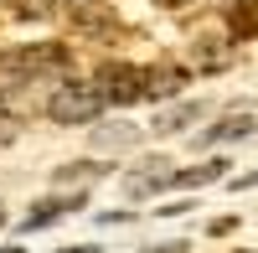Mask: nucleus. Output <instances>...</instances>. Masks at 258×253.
I'll return each instance as SVG.
<instances>
[{
  "label": "nucleus",
  "instance_id": "nucleus-1",
  "mask_svg": "<svg viewBox=\"0 0 258 253\" xmlns=\"http://www.w3.org/2000/svg\"><path fill=\"white\" fill-rule=\"evenodd\" d=\"M68 68V52L62 47H16V52H0V88H21L41 73H57Z\"/></svg>",
  "mask_w": 258,
  "mask_h": 253
},
{
  "label": "nucleus",
  "instance_id": "nucleus-2",
  "mask_svg": "<svg viewBox=\"0 0 258 253\" xmlns=\"http://www.w3.org/2000/svg\"><path fill=\"white\" fill-rule=\"evenodd\" d=\"M103 88L98 83H62V88L47 98V119H57V124H88V119H98L103 114Z\"/></svg>",
  "mask_w": 258,
  "mask_h": 253
},
{
  "label": "nucleus",
  "instance_id": "nucleus-3",
  "mask_svg": "<svg viewBox=\"0 0 258 253\" xmlns=\"http://www.w3.org/2000/svg\"><path fill=\"white\" fill-rule=\"evenodd\" d=\"M98 88H103L109 103H140V98H145V68L103 62V68H98Z\"/></svg>",
  "mask_w": 258,
  "mask_h": 253
},
{
  "label": "nucleus",
  "instance_id": "nucleus-4",
  "mask_svg": "<svg viewBox=\"0 0 258 253\" xmlns=\"http://www.w3.org/2000/svg\"><path fill=\"white\" fill-rule=\"evenodd\" d=\"M165 186H176V165H170L165 155H145L135 171L124 176V192L129 197H155V192H165Z\"/></svg>",
  "mask_w": 258,
  "mask_h": 253
},
{
  "label": "nucleus",
  "instance_id": "nucleus-5",
  "mask_svg": "<svg viewBox=\"0 0 258 253\" xmlns=\"http://www.w3.org/2000/svg\"><path fill=\"white\" fill-rule=\"evenodd\" d=\"M73 207H83V192H68V197H47V202H36L31 212L21 217V227H26V233H31V227H52L57 217H68Z\"/></svg>",
  "mask_w": 258,
  "mask_h": 253
},
{
  "label": "nucleus",
  "instance_id": "nucleus-6",
  "mask_svg": "<svg viewBox=\"0 0 258 253\" xmlns=\"http://www.w3.org/2000/svg\"><path fill=\"white\" fill-rule=\"evenodd\" d=\"M176 88H186V68H176V62L170 68H145V93L150 98H170Z\"/></svg>",
  "mask_w": 258,
  "mask_h": 253
},
{
  "label": "nucleus",
  "instance_id": "nucleus-7",
  "mask_svg": "<svg viewBox=\"0 0 258 253\" xmlns=\"http://www.w3.org/2000/svg\"><path fill=\"white\" fill-rule=\"evenodd\" d=\"M202 114H207V103H176V109L155 114V130H160V135H181V130H191Z\"/></svg>",
  "mask_w": 258,
  "mask_h": 253
},
{
  "label": "nucleus",
  "instance_id": "nucleus-8",
  "mask_svg": "<svg viewBox=\"0 0 258 253\" xmlns=\"http://www.w3.org/2000/svg\"><path fill=\"white\" fill-rule=\"evenodd\" d=\"M253 130H258V119H253V114H227L217 130H207L202 140H207V145H217V140H248Z\"/></svg>",
  "mask_w": 258,
  "mask_h": 253
},
{
  "label": "nucleus",
  "instance_id": "nucleus-9",
  "mask_svg": "<svg viewBox=\"0 0 258 253\" xmlns=\"http://www.w3.org/2000/svg\"><path fill=\"white\" fill-rule=\"evenodd\" d=\"M98 176H103V165L73 160V165H62V171H57V186H88V181H98Z\"/></svg>",
  "mask_w": 258,
  "mask_h": 253
},
{
  "label": "nucleus",
  "instance_id": "nucleus-10",
  "mask_svg": "<svg viewBox=\"0 0 258 253\" xmlns=\"http://www.w3.org/2000/svg\"><path fill=\"white\" fill-rule=\"evenodd\" d=\"M135 140H140L135 124H103L98 130V150H119V145H135Z\"/></svg>",
  "mask_w": 258,
  "mask_h": 253
},
{
  "label": "nucleus",
  "instance_id": "nucleus-11",
  "mask_svg": "<svg viewBox=\"0 0 258 253\" xmlns=\"http://www.w3.org/2000/svg\"><path fill=\"white\" fill-rule=\"evenodd\" d=\"M227 171L222 160H207V165H197V171H176V186H207V181H217Z\"/></svg>",
  "mask_w": 258,
  "mask_h": 253
},
{
  "label": "nucleus",
  "instance_id": "nucleus-12",
  "mask_svg": "<svg viewBox=\"0 0 258 253\" xmlns=\"http://www.w3.org/2000/svg\"><path fill=\"white\" fill-rule=\"evenodd\" d=\"M232 31H258V0H238L232 6Z\"/></svg>",
  "mask_w": 258,
  "mask_h": 253
},
{
  "label": "nucleus",
  "instance_id": "nucleus-13",
  "mask_svg": "<svg viewBox=\"0 0 258 253\" xmlns=\"http://www.w3.org/2000/svg\"><path fill=\"white\" fill-rule=\"evenodd\" d=\"M145 253H191L186 243H155V248H145Z\"/></svg>",
  "mask_w": 258,
  "mask_h": 253
},
{
  "label": "nucleus",
  "instance_id": "nucleus-14",
  "mask_svg": "<svg viewBox=\"0 0 258 253\" xmlns=\"http://www.w3.org/2000/svg\"><path fill=\"white\" fill-rule=\"evenodd\" d=\"M57 253H98L93 243H73V248H57Z\"/></svg>",
  "mask_w": 258,
  "mask_h": 253
},
{
  "label": "nucleus",
  "instance_id": "nucleus-15",
  "mask_svg": "<svg viewBox=\"0 0 258 253\" xmlns=\"http://www.w3.org/2000/svg\"><path fill=\"white\" fill-rule=\"evenodd\" d=\"M0 253H26V248H21V243H6V248H0Z\"/></svg>",
  "mask_w": 258,
  "mask_h": 253
},
{
  "label": "nucleus",
  "instance_id": "nucleus-16",
  "mask_svg": "<svg viewBox=\"0 0 258 253\" xmlns=\"http://www.w3.org/2000/svg\"><path fill=\"white\" fill-rule=\"evenodd\" d=\"M57 6H88V0H57Z\"/></svg>",
  "mask_w": 258,
  "mask_h": 253
},
{
  "label": "nucleus",
  "instance_id": "nucleus-17",
  "mask_svg": "<svg viewBox=\"0 0 258 253\" xmlns=\"http://www.w3.org/2000/svg\"><path fill=\"white\" fill-rule=\"evenodd\" d=\"M160 6H176V0H160Z\"/></svg>",
  "mask_w": 258,
  "mask_h": 253
},
{
  "label": "nucleus",
  "instance_id": "nucleus-18",
  "mask_svg": "<svg viewBox=\"0 0 258 253\" xmlns=\"http://www.w3.org/2000/svg\"><path fill=\"white\" fill-rule=\"evenodd\" d=\"M0 222H6V207H0Z\"/></svg>",
  "mask_w": 258,
  "mask_h": 253
}]
</instances>
